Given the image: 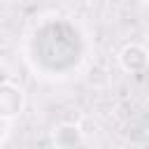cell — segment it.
<instances>
[{
    "label": "cell",
    "mask_w": 149,
    "mask_h": 149,
    "mask_svg": "<svg viewBox=\"0 0 149 149\" xmlns=\"http://www.w3.org/2000/svg\"><path fill=\"white\" fill-rule=\"evenodd\" d=\"M144 51H147V56H149V40L144 42Z\"/></svg>",
    "instance_id": "cell-6"
},
{
    "label": "cell",
    "mask_w": 149,
    "mask_h": 149,
    "mask_svg": "<svg viewBox=\"0 0 149 149\" xmlns=\"http://www.w3.org/2000/svg\"><path fill=\"white\" fill-rule=\"evenodd\" d=\"M23 107H26L23 88L12 81H2L0 84V119L12 121L23 112Z\"/></svg>",
    "instance_id": "cell-1"
},
{
    "label": "cell",
    "mask_w": 149,
    "mask_h": 149,
    "mask_svg": "<svg viewBox=\"0 0 149 149\" xmlns=\"http://www.w3.org/2000/svg\"><path fill=\"white\" fill-rule=\"evenodd\" d=\"M119 65H121L126 72H142V70H147L149 56H147V51H144V44H137V42L126 44V47L119 51Z\"/></svg>",
    "instance_id": "cell-2"
},
{
    "label": "cell",
    "mask_w": 149,
    "mask_h": 149,
    "mask_svg": "<svg viewBox=\"0 0 149 149\" xmlns=\"http://www.w3.org/2000/svg\"><path fill=\"white\" fill-rule=\"evenodd\" d=\"M86 79H88V84H91L93 88H105V86L109 84V72H107L102 65H91Z\"/></svg>",
    "instance_id": "cell-4"
},
{
    "label": "cell",
    "mask_w": 149,
    "mask_h": 149,
    "mask_svg": "<svg viewBox=\"0 0 149 149\" xmlns=\"http://www.w3.org/2000/svg\"><path fill=\"white\" fill-rule=\"evenodd\" d=\"M84 142H86V140H84V135H81V130H79L77 123L65 121V123H58V126L54 128V144L61 147V149L79 147V144H84Z\"/></svg>",
    "instance_id": "cell-3"
},
{
    "label": "cell",
    "mask_w": 149,
    "mask_h": 149,
    "mask_svg": "<svg viewBox=\"0 0 149 149\" xmlns=\"http://www.w3.org/2000/svg\"><path fill=\"white\" fill-rule=\"evenodd\" d=\"M0 2H9V0H0Z\"/></svg>",
    "instance_id": "cell-7"
},
{
    "label": "cell",
    "mask_w": 149,
    "mask_h": 149,
    "mask_svg": "<svg viewBox=\"0 0 149 149\" xmlns=\"http://www.w3.org/2000/svg\"><path fill=\"white\" fill-rule=\"evenodd\" d=\"M77 126H79L84 140H91V137H95V135L100 133V123H98L93 116H81V119L77 121Z\"/></svg>",
    "instance_id": "cell-5"
}]
</instances>
